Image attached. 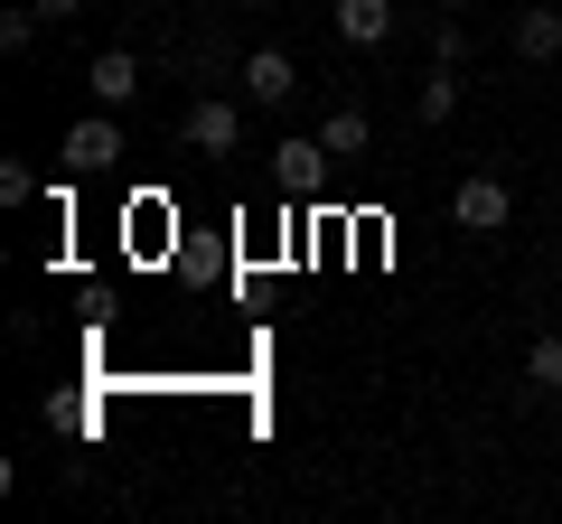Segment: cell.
Returning <instances> with one entry per match:
<instances>
[{
	"instance_id": "6da1fadb",
	"label": "cell",
	"mask_w": 562,
	"mask_h": 524,
	"mask_svg": "<svg viewBox=\"0 0 562 524\" xmlns=\"http://www.w3.org/2000/svg\"><path fill=\"white\" fill-rule=\"evenodd\" d=\"M57 160H66V179H103V169L122 160V122L113 113H94V122H76L57 141Z\"/></svg>"
},
{
	"instance_id": "7a4b0ae2",
	"label": "cell",
	"mask_w": 562,
	"mask_h": 524,
	"mask_svg": "<svg viewBox=\"0 0 562 524\" xmlns=\"http://www.w3.org/2000/svg\"><path fill=\"white\" fill-rule=\"evenodd\" d=\"M450 216H460V235H506V216H516V197H506V179H460V197H450Z\"/></svg>"
},
{
	"instance_id": "3957f363",
	"label": "cell",
	"mask_w": 562,
	"mask_h": 524,
	"mask_svg": "<svg viewBox=\"0 0 562 524\" xmlns=\"http://www.w3.org/2000/svg\"><path fill=\"white\" fill-rule=\"evenodd\" d=\"M235 141H244V113H235L225 94H198V103H188V150H206V160H225Z\"/></svg>"
},
{
	"instance_id": "277c9868",
	"label": "cell",
	"mask_w": 562,
	"mask_h": 524,
	"mask_svg": "<svg viewBox=\"0 0 562 524\" xmlns=\"http://www.w3.org/2000/svg\"><path fill=\"white\" fill-rule=\"evenodd\" d=\"M85 94H94L103 113H122V103L140 94V57H132V47H103V57L85 66Z\"/></svg>"
},
{
	"instance_id": "5b68a950",
	"label": "cell",
	"mask_w": 562,
	"mask_h": 524,
	"mask_svg": "<svg viewBox=\"0 0 562 524\" xmlns=\"http://www.w3.org/2000/svg\"><path fill=\"white\" fill-rule=\"evenodd\" d=\"M235 76H244V94H254V103H291V94H301V66L281 57V47H254Z\"/></svg>"
},
{
	"instance_id": "8992f818",
	"label": "cell",
	"mask_w": 562,
	"mask_h": 524,
	"mask_svg": "<svg viewBox=\"0 0 562 524\" xmlns=\"http://www.w3.org/2000/svg\"><path fill=\"white\" fill-rule=\"evenodd\" d=\"M328 20H338L347 47H384V38H394V0H338Z\"/></svg>"
},
{
	"instance_id": "52a82bcc",
	"label": "cell",
	"mask_w": 562,
	"mask_h": 524,
	"mask_svg": "<svg viewBox=\"0 0 562 524\" xmlns=\"http://www.w3.org/2000/svg\"><path fill=\"white\" fill-rule=\"evenodd\" d=\"M319 141H328V160H366V150H375V113H366V103H338V113L319 122Z\"/></svg>"
},
{
	"instance_id": "ba28073f",
	"label": "cell",
	"mask_w": 562,
	"mask_h": 524,
	"mask_svg": "<svg viewBox=\"0 0 562 524\" xmlns=\"http://www.w3.org/2000/svg\"><path fill=\"white\" fill-rule=\"evenodd\" d=\"M516 57H525V66L562 57V10H516Z\"/></svg>"
},
{
	"instance_id": "9c48e42d",
	"label": "cell",
	"mask_w": 562,
	"mask_h": 524,
	"mask_svg": "<svg viewBox=\"0 0 562 524\" xmlns=\"http://www.w3.org/2000/svg\"><path fill=\"white\" fill-rule=\"evenodd\" d=\"M413 113H422V122H450V113H460V76H450V66H431V76L413 84Z\"/></svg>"
},
{
	"instance_id": "30bf717a",
	"label": "cell",
	"mask_w": 562,
	"mask_h": 524,
	"mask_svg": "<svg viewBox=\"0 0 562 524\" xmlns=\"http://www.w3.org/2000/svg\"><path fill=\"white\" fill-rule=\"evenodd\" d=\"M328 169V141H281V187H319Z\"/></svg>"
},
{
	"instance_id": "8fae6325",
	"label": "cell",
	"mask_w": 562,
	"mask_h": 524,
	"mask_svg": "<svg viewBox=\"0 0 562 524\" xmlns=\"http://www.w3.org/2000/svg\"><path fill=\"white\" fill-rule=\"evenodd\" d=\"M525 384H535V394H562V328H553V338H535V356H525Z\"/></svg>"
},
{
	"instance_id": "7c38bea8",
	"label": "cell",
	"mask_w": 562,
	"mask_h": 524,
	"mask_svg": "<svg viewBox=\"0 0 562 524\" xmlns=\"http://www.w3.org/2000/svg\"><path fill=\"white\" fill-rule=\"evenodd\" d=\"M29 197H38V169H29V160H0V206H29Z\"/></svg>"
},
{
	"instance_id": "4fadbf2b",
	"label": "cell",
	"mask_w": 562,
	"mask_h": 524,
	"mask_svg": "<svg viewBox=\"0 0 562 524\" xmlns=\"http://www.w3.org/2000/svg\"><path fill=\"white\" fill-rule=\"evenodd\" d=\"M29 38H38V10H10V20H0V47H10V57H20Z\"/></svg>"
},
{
	"instance_id": "5bb4252c",
	"label": "cell",
	"mask_w": 562,
	"mask_h": 524,
	"mask_svg": "<svg viewBox=\"0 0 562 524\" xmlns=\"http://www.w3.org/2000/svg\"><path fill=\"white\" fill-rule=\"evenodd\" d=\"M460 57H469V38H460V29L441 20V29H431V66H460Z\"/></svg>"
},
{
	"instance_id": "9a60e30c",
	"label": "cell",
	"mask_w": 562,
	"mask_h": 524,
	"mask_svg": "<svg viewBox=\"0 0 562 524\" xmlns=\"http://www.w3.org/2000/svg\"><path fill=\"white\" fill-rule=\"evenodd\" d=\"M29 10H38V20H76L85 0H29Z\"/></svg>"
},
{
	"instance_id": "2e32d148",
	"label": "cell",
	"mask_w": 562,
	"mask_h": 524,
	"mask_svg": "<svg viewBox=\"0 0 562 524\" xmlns=\"http://www.w3.org/2000/svg\"><path fill=\"white\" fill-rule=\"evenodd\" d=\"M244 10H254V0H244Z\"/></svg>"
}]
</instances>
